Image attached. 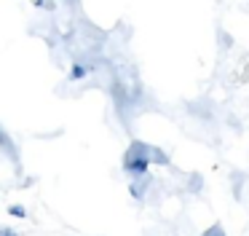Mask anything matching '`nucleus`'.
Listing matches in <instances>:
<instances>
[{"label": "nucleus", "instance_id": "nucleus-1", "mask_svg": "<svg viewBox=\"0 0 249 236\" xmlns=\"http://www.w3.org/2000/svg\"><path fill=\"white\" fill-rule=\"evenodd\" d=\"M204 236H225V231H222V228H220V225H212V228H209V231H206V234H204Z\"/></svg>", "mask_w": 249, "mask_h": 236}, {"label": "nucleus", "instance_id": "nucleus-2", "mask_svg": "<svg viewBox=\"0 0 249 236\" xmlns=\"http://www.w3.org/2000/svg\"><path fill=\"white\" fill-rule=\"evenodd\" d=\"M190 188H201V177H190Z\"/></svg>", "mask_w": 249, "mask_h": 236}]
</instances>
